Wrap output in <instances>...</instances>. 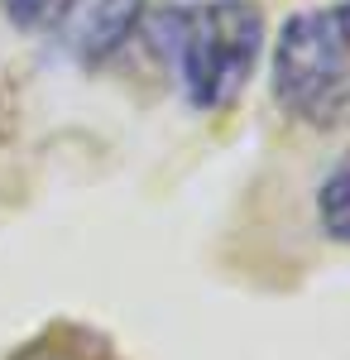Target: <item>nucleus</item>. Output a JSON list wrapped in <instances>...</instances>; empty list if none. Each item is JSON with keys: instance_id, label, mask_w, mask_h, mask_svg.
Masks as SVG:
<instances>
[{"instance_id": "nucleus-1", "label": "nucleus", "mask_w": 350, "mask_h": 360, "mask_svg": "<svg viewBox=\"0 0 350 360\" xmlns=\"http://www.w3.org/2000/svg\"><path fill=\"white\" fill-rule=\"evenodd\" d=\"M144 25L173 58L178 86L197 111H226L240 96L264 53V10L254 0H202L168 5Z\"/></svg>"}, {"instance_id": "nucleus-3", "label": "nucleus", "mask_w": 350, "mask_h": 360, "mask_svg": "<svg viewBox=\"0 0 350 360\" xmlns=\"http://www.w3.org/2000/svg\"><path fill=\"white\" fill-rule=\"evenodd\" d=\"M159 10V0H91L77 25V53L86 63H106L135 39L144 20Z\"/></svg>"}, {"instance_id": "nucleus-2", "label": "nucleus", "mask_w": 350, "mask_h": 360, "mask_svg": "<svg viewBox=\"0 0 350 360\" xmlns=\"http://www.w3.org/2000/svg\"><path fill=\"white\" fill-rule=\"evenodd\" d=\"M273 101L312 130L350 125V0L297 10L269 53Z\"/></svg>"}, {"instance_id": "nucleus-4", "label": "nucleus", "mask_w": 350, "mask_h": 360, "mask_svg": "<svg viewBox=\"0 0 350 360\" xmlns=\"http://www.w3.org/2000/svg\"><path fill=\"white\" fill-rule=\"evenodd\" d=\"M317 217H322V231L331 240L350 245V154L331 168V178L317 193Z\"/></svg>"}, {"instance_id": "nucleus-6", "label": "nucleus", "mask_w": 350, "mask_h": 360, "mask_svg": "<svg viewBox=\"0 0 350 360\" xmlns=\"http://www.w3.org/2000/svg\"><path fill=\"white\" fill-rule=\"evenodd\" d=\"M34 360H82V356H67V351H48V356H34Z\"/></svg>"}, {"instance_id": "nucleus-5", "label": "nucleus", "mask_w": 350, "mask_h": 360, "mask_svg": "<svg viewBox=\"0 0 350 360\" xmlns=\"http://www.w3.org/2000/svg\"><path fill=\"white\" fill-rule=\"evenodd\" d=\"M86 0H0L5 20L15 29H29V34H48V29H63L72 15H82Z\"/></svg>"}]
</instances>
